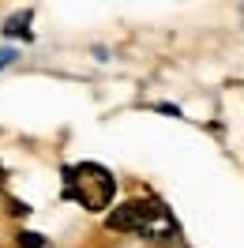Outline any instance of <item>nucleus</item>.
I'll return each mask as SVG.
<instances>
[{"label":"nucleus","instance_id":"7ed1b4c3","mask_svg":"<svg viewBox=\"0 0 244 248\" xmlns=\"http://www.w3.org/2000/svg\"><path fill=\"white\" fill-rule=\"evenodd\" d=\"M19 245H23V248H49L46 237H38V233H23V237H19Z\"/></svg>","mask_w":244,"mask_h":248},{"label":"nucleus","instance_id":"f03ea898","mask_svg":"<svg viewBox=\"0 0 244 248\" xmlns=\"http://www.w3.org/2000/svg\"><path fill=\"white\" fill-rule=\"evenodd\" d=\"M109 230H121V233H147V237H158V233H173V222L169 215L158 207V203H121L113 215H109Z\"/></svg>","mask_w":244,"mask_h":248},{"label":"nucleus","instance_id":"20e7f679","mask_svg":"<svg viewBox=\"0 0 244 248\" xmlns=\"http://www.w3.org/2000/svg\"><path fill=\"white\" fill-rule=\"evenodd\" d=\"M8 61H15V53H0V68H4Z\"/></svg>","mask_w":244,"mask_h":248},{"label":"nucleus","instance_id":"39448f33","mask_svg":"<svg viewBox=\"0 0 244 248\" xmlns=\"http://www.w3.org/2000/svg\"><path fill=\"white\" fill-rule=\"evenodd\" d=\"M0 185H4V166H0Z\"/></svg>","mask_w":244,"mask_h":248},{"label":"nucleus","instance_id":"f257e3e1","mask_svg":"<svg viewBox=\"0 0 244 248\" xmlns=\"http://www.w3.org/2000/svg\"><path fill=\"white\" fill-rule=\"evenodd\" d=\"M68 192H72L87 211H106L109 203H113L117 181H113L109 170L94 166V162H83V166H76V170L68 173Z\"/></svg>","mask_w":244,"mask_h":248}]
</instances>
